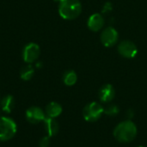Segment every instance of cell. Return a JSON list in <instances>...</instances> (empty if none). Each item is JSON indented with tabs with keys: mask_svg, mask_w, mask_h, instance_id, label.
Instances as JSON below:
<instances>
[{
	"mask_svg": "<svg viewBox=\"0 0 147 147\" xmlns=\"http://www.w3.org/2000/svg\"><path fill=\"white\" fill-rule=\"evenodd\" d=\"M50 145V137L49 136H46L43 137L39 143V146L40 147H49Z\"/></svg>",
	"mask_w": 147,
	"mask_h": 147,
	"instance_id": "17",
	"label": "cell"
},
{
	"mask_svg": "<svg viewBox=\"0 0 147 147\" xmlns=\"http://www.w3.org/2000/svg\"><path fill=\"white\" fill-rule=\"evenodd\" d=\"M78 81V75L75 71L73 70H68L65 73L63 76V81L66 86H73L76 84Z\"/></svg>",
	"mask_w": 147,
	"mask_h": 147,
	"instance_id": "15",
	"label": "cell"
},
{
	"mask_svg": "<svg viewBox=\"0 0 147 147\" xmlns=\"http://www.w3.org/2000/svg\"><path fill=\"white\" fill-rule=\"evenodd\" d=\"M101 42L105 47H112L118 42L119 34L117 30L113 27H108L101 34Z\"/></svg>",
	"mask_w": 147,
	"mask_h": 147,
	"instance_id": "6",
	"label": "cell"
},
{
	"mask_svg": "<svg viewBox=\"0 0 147 147\" xmlns=\"http://www.w3.org/2000/svg\"><path fill=\"white\" fill-rule=\"evenodd\" d=\"M118 52L125 58H134L138 54L137 46L131 41L125 40L121 42L118 46Z\"/></svg>",
	"mask_w": 147,
	"mask_h": 147,
	"instance_id": "7",
	"label": "cell"
},
{
	"mask_svg": "<svg viewBox=\"0 0 147 147\" xmlns=\"http://www.w3.org/2000/svg\"><path fill=\"white\" fill-rule=\"evenodd\" d=\"M82 12V4L79 0H59V13L65 20H73Z\"/></svg>",
	"mask_w": 147,
	"mask_h": 147,
	"instance_id": "2",
	"label": "cell"
},
{
	"mask_svg": "<svg viewBox=\"0 0 147 147\" xmlns=\"http://www.w3.org/2000/svg\"><path fill=\"white\" fill-rule=\"evenodd\" d=\"M34 74V69L32 67L30 63H28L27 65L23 66L20 71V77L23 81H29L32 79L33 75Z\"/></svg>",
	"mask_w": 147,
	"mask_h": 147,
	"instance_id": "14",
	"label": "cell"
},
{
	"mask_svg": "<svg viewBox=\"0 0 147 147\" xmlns=\"http://www.w3.org/2000/svg\"><path fill=\"white\" fill-rule=\"evenodd\" d=\"M137 135V126L131 120H125L118 124L114 130L115 139L121 143L133 141Z\"/></svg>",
	"mask_w": 147,
	"mask_h": 147,
	"instance_id": "1",
	"label": "cell"
},
{
	"mask_svg": "<svg viewBox=\"0 0 147 147\" xmlns=\"http://www.w3.org/2000/svg\"><path fill=\"white\" fill-rule=\"evenodd\" d=\"M16 122L9 117L0 118V141L11 139L16 133Z\"/></svg>",
	"mask_w": 147,
	"mask_h": 147,
	"instance_id": "3",
	"label": "cell"
},
{
	"mask_svg": "<svg viewBox=\"0 0 147 147\" xmlns=\"http://www.w3.org/2000/svg\"><path fill=\"white\" fill-rule=\"evenodd\" d=\"M44 126H45V130L49 137L55 136L58 133L59 128V124L55 120V119L50 118V117H47L44 120Z\"/></svg>",
	"mask_w": 147,
	"mask_h": 147,
	"instance_id": "11",
	"label": "cell"
},
{
	"mask_svg": "<svg viewBox=\"0 0 147 147\" xmlns=\"http://www.w3.org/2000/svg\"><path fill=\"white\" fill-rule=\"evenodd\" d=\"M104 18L99 13H95L88 19V28L92 31H99L104 26Z\"/></svg>",
	"mask_w": 147,
	"mask_h": 147,
	"instance_id": "9",
	"label": "cell"
},
{
	"mask_svg": "<svg viewBox=\"0 0 147 147\" xmlns=\"http://www.w3.org/2000/svg\"><path fill=\"white\" fill-rule=\"evenodd\" d=\"M40 54V49L38 44L30 42L27 44L22 51V58L26 63H33L35 62Z\"/></svg>",
	"mask_w": 147,
	"mask_h": 147,
	"instance_id": "5",
	"label": "cell"
},
{
	"mask_svg": "<svg viewBox=\"0 0 147 147\" xmlns=\"http://www.w3.org/2000/svg\"><path fill=\"white\" fill-rule=\"evenodd\" d=\"M139 147H146V146H139Z\"/></svg>",
	"mask_w": 147,
	"mask_h": 147,
	"instance_id": "18",
	"label": "cell"
},
{
	"mask_svg": "<svg viewBox=\"0 0 147 147\" xmlns=\"http://www.w3.org/2000/svg\"><path fill=\"white\" fill-rule=\"evenodd\" d=\"M26 119L31 124H38L46 119L45 113L38 107H31L26 111Z\"/></svg>",
	"mask_w": 147,
	"mask_h": 147,
	"instance_id": "8",
	"label": "cell"
},
{
	"mask_svg": "<svg viewBox=\"0 0 147 147\" xmlns=\"http://www.w3.org/2000/svg\"><path fill=\"white\" fill-rule=\"evenodd\" d=\"M104 113V108L98 102H90L86 105L83 110V116L86 121L95 122L98 120L102 113Z\"/></svg>",
	"mask_w": 147,
	"mask_h": 147,
	"instance_id": "4",
	"label": "cell"
},
{
	"mask_svg": "<svg viewBox=\"0 0 147 147\" xmlns=\"http://www.w3.org/2000/svg\"><path fill=\"white\" fill-rule=\"evenodd\" d=\"M115 91L111 84H105L99 90V98L102 102H110L115 98Z\"/></svg>",
	"mask_w": 147,
	"mask_h": 147,
	"instance_id": "10",
	"label": "cell"
},
{
	"mask_svg": "<svg viewBox=\"0 0 147 147\" xmlns=\"http://www.w3.org/2000/svg\"><path fill=\"white\" fill-rule=\"evenodd\" d=\"M104 113L109 116H115L119 113V108L115 105H109L104 109Z\"/></svg>",
	"mask_w": 147,
	"mask_h": 147,
	"instance_id": "16",
	"label": "cell"
},
{
	"mask_svg": "<svg viewBox=\"0 0 147 147\" xmlns=\"http://www.w3.org/2000/svg\"><path fill=\"white\" fill-rule=\"evenodd\" d=\"M61 113H62V107L58 102L55 101L50 102L46 107V114L47 115V117L55 119L56 117L59 116Z\"/></svg>",
	"mask_w": 147,
	"mask_h": 147,
	"instance_id": "12",
	"label": "cell"
},
{
	"mask_svg": "<svg viewBox=\"0 0 147 147\" xmlns=\"http://www.w3.org/2000/svg\"><path fill=\"white\" fill-rule=\"evenodd\" d=\"M15 106L14 97L10 94L4 96L1 101V108L6 113H10Z\"/></svg>",
	"mask_w": 147,
	"mask_h": 147,
	"instance_id": "13",
	"label": "cell"
}]
</instances>
